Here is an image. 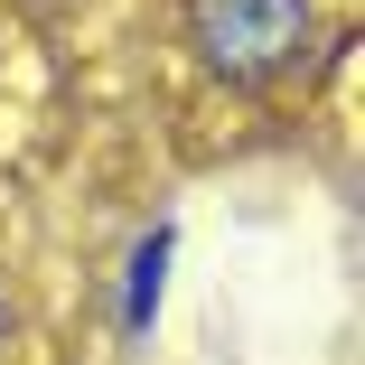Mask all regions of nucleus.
<instances>
[{
    "instance_id": "1",
    "label": "nucleus",
    "mask_w": 365,
    "mask_h": 365,
    "mask_svg": "<svg viewBox=\"0 0 365 365\" xmlns=\"http://www.w3.org/2000/svg\"><path fill=\"white\" fill-rule=\"evenodd\" d=\"M300 29H309L300 0H197V47L215 66H235V76L281 66L290 47H300Z\"/></svg>"
}]
</instances>
